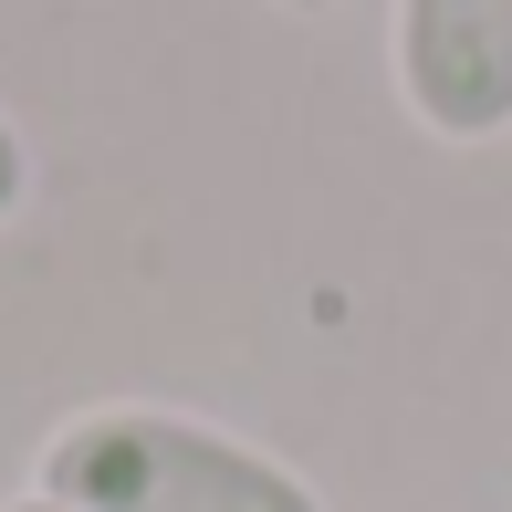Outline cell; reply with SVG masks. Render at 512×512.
I'll return each instance as SVG.
<instances>
[{"label":"cell","mask_w":512,"mask_h":512,"mask_svg":"<svg viewBox=\"0 0 512 512\" xmlns=\"http://www.w3.org/2000/svg\"><path fill=\"white\" fill-rule=\"evenodd\" d=\"M32 492L63 512H324L283 450L168 398H95L32 460Z\"/></svg>","instance_id":"6da1fadb"},{"label":"cell","mask_w":512,"mask_h":512,"mask_svg":"<svg viewBox=\"0 0 512 512\" xmlns=\"http://www.w3.org/2000/svg\"><path fill=\"white\" fill-rule=\"evenodd\" d=\"M387 74L418 136H512V0H387Z\"/></svg>","instance_id":"7a4b0ae2"},{"label":"cell","mask_w":512,"mask_h":512,"mask_svg":"<svg viewBox=\"0 0 512 512\" xmlns=\"http://www.w3.org/2000/svg\"><path fill=\"white\" fill-rule=\"evenodd\" d=\"M32 209V147H21V126H11V105H0V230Z\"/></svg>","instance_id":"3957f363"},{"label":"cell","mask_w":512,"mask_h":512,"mask_svg":"<svg viewBox=\"0 0 512 512\" xmlns=\"http://www.w3.org/2000/svg\"><path fill=\"white\" fill-rule=\"evenodd\" d=\"M272 11H293V21H324V11H335V0H272Z\"/></svg>","instance_id":"277c9868"},{"label":"cell","mask_w":512,"mask_h":512,"mask_svg":"<svg viewBox=\"0 0 512 512\" xmlns=\"http://www.w3.org/2000/svg\"><path fill=\"white\" fill-rule=\"evenodd\" d=\"M11 512H63V502H42V492H21V502H11Z\"/></svg>","instance_id":"5b68a950"}]
</instances>
